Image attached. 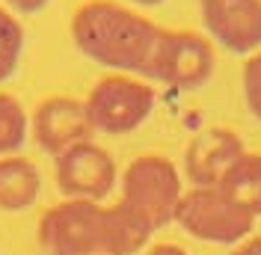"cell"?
I'll return each instance as SVG.
<instances>
[{
    "label": "cell",
    "instance_id": "cell-1",
    "mask_svg": "<svg viewBox=\"0 0 261 255\" xmlns=\"http://www.w3.org/2000/svg\"><path fill=\"white\" fill-rule=\"evenodd\" d=\"M161 27L140 9L116 0H86L71 15V42L86 60L107 71L143 74Z\"/></svg>",
    "mask_w": 261,
    "mask_h": 255
},
{
    "label": "cell",
    "instance_id": "cell-2",
    "mask_svg": "<svg viewBox=\"0 0 261 255\" xmlns=\"http://www.w3.org/2000/svg\"><path fill=\"white\" fill-rule=\"evenodd\" d=\"M217 45L205 33L184 27H161L148 60L146 78L158 80L166 89L193 92L211 80L217 68Z\"/></svg>",
    "mask_w": 261,
    "mask_h": 255
},
{
    "label": "cell",
    "instance_id": "cell-3",
    "mask_svg": "<svg viewBox=\"0 0 261 255\" xmlns=\"http://www.w3.org/2000/svg\"><path fill=\"white\" fill-rule=\"evenodd\" d=\"M122 199L130 211H137L154 232L175 223V211L184 196V181L175 163L163 155H140L119 175Z\"/></svg>",
    "mask_w": 261,
    "mask_h": 255
},
{
    "label": "cell",
    "instance_id": "cell-4",
    "mask_svg": "<svg viewBox=\"0 0 261 255\" xmlns=\"http://www.w3.org/2000/svg\"><path fill=\"white\" fill-rule=\"evenodd\" d=\"M255 220L258 217L234 202L223 187H190L175 211V223L184 235L214 246H238L252 235Z\"/></svg>",
    "mask_w": 261,
    "mask_h": 255
},
{
    "label": "cell",
    "instance_id": "cell-5",
    "mask_svg": "<svg viewBox=\"0 0 261 255\" xmlns=\"http://www.w3.org/2000/svg\"><path fill=\"white\" fill-rule=\"evenodd\" d=\"M92 131L122 137L148 122V116L154 113L158 95L143 78L137 74H119L110 71L89 89V95L83 98Z\"/></svg>",
    "mask_w": 261,
    "mask_h": 255
},
{
    "label": "cell",
    "instance_id": "cell-6",
    "mask_svg": "<svg viewBox=\"0 0 261 255\" xmlns=\"http://www.w3.org/2000/svg\"><path fill=\"white\" fill-rule=\"evenodd\" d=\"M39 246L48 255H95L101 252L104 205L86 199H63L39 220Z\"/></svg>",
    "mask_w": 261,
    "mask_h": 255
},
{
    "label": "cell",
    "instance_id": "cell-7",
    "mask_svg": "<svg viewBox=\"0 0 261 255\" xmlns=\"http://www.w3.org/2000/svg\"><path fill=\"white\" fill-rule=\"evenodd\" d=\"M54 178L65 199L101 202L116 190L119 166L104 145L86 140L54 158Z\"/></svg>",
    "mask_w": 261,
    "mask_h": 255
},
{
    "label": "cell",
    "instance_id": "cell-8",
    "mask_svg": "<svg viewBox=\"0 0 261 255\" xmlns=\"http://www.w3.org/2000/svg\"><path fill=\"white\" fill-rule=\"evenodd\" d=\"M199 15L217 48L238 57L261 50V0H199Z\"/></svg>",
    "mask_w": 261,
    "mask_h": 255
},
{
    "label": "cell",
    "instance_id": "cell-9",
    "mask_svg": "<svg viewBox=\"0 0 261 255\" xmlns=\"http://www.w3.org/2000/svg\"><path fill=\"white\" fill-rule=\"evenodd\" d=\"M92 122L81 98L50 95L39 101L30 113V137L48 155H63L71 145L92 140Z\"/></svg>",
    "mask_w": 261,
    "mask_h": 255
},
{
    "label": "cell",
    "instance_id": "cell-10",
    "mask_svg": "<svg viewBox=\"0 0 261 255\" xmlns=\"http://www.w3.org/2000/svg\"><path fill=\"white\" fill-rule=\"evenodd\" d=\"M244 151V140L228 128L199 131L184 151V175L190 187H220V181Z\"/></svg>",
    "mask_w": 261,
    "mask_h": 255
},
{
    "label": "cell",
    "instance_id": "cell-11",
    "mask_svg": "<svg viewBox=\"0 0 261 255\" xmlns=\"http://www.w3.org/2000/svg\"><path fill=\"white\" fill-rule=\"evenodd\" d=\"M154 228L130 211L125 202L104 208V235H101V252L104 255H137L146 249Z\"/></svg>",
    "mask_w": 261,
    "mask_h": 255
},
{
    "label": "cell",
    "instance_id": "cell-12",
    "mask_svg": "<svg viewBox=\"0 0 261 255\" xmlns=\"http://www.w3.org/2000/svg\"><path fill=\"white\" fill-rule=\"evenodd\" d=\"M42 193V175L24 155L0 158V211H27Z\"/></svg>",
    "mask_w": 261,
    "mask_h": 255
},
{
    "label": "cell",
    "instance_id": "cell-13",
    "mask_svg": "<svg viewBox=\"0 0 261 255\" xmlns=\"http://www.w3.org/2000/svg\"><path fill=\"white\" fill-rule=\"evenodd\" d=\"M220 187L234 202H241L246 211L261 217V155L244 151L234 160V166L226 172V178L220 181Z\"/></svg>",
    "mask_w": 261,
    "mask_h": 255
},
{
    "label": "cell",
    "instance_id": "cell-14",
    "mask_svg": "<svg viewBox=\"0 0 261 255\" xmlns=\"http://www.w3.org/2000/svg\"><path fill=\"white\" fill-rule=\"evenodd\" d=\"M27 140H30V116L24 104L9 92H0V158L21 155Z\"/></svg>",
    "mask_w": 261,
    "mask_h": 255
},
{
    "label": "cell",
    "instance_id": "cell-15",
    "mask_svg": "<svg viewBox=\"0 0 261 255\" xmlns=\"http://www.w3.org/2000/svg\"><path fill=\"white\" fill-rule=\"evenodd\" d=\"M24 42H27V36H24V27H21V18L0 3V83L18 71Z\"/></svg>",
    "mask_w": 261,
    "mask_h": 255
},
{
    "label": "cell",
    "instance_id": "cell-16",
    "mask_svg": "<svg viewBox=\"0 0 261 255\" xmlns=\"http://www.w3.org/2000/svg\"><path fill=\"white\" fill-rule=\"evenodd\" d=\"M241 89H244L246 110L261 122V50L246 57L244 74H241Z\"/></svg>",
    "mask_w": 261,
    "mask_h": 255
},
{
    "label": "cell",
    "instance_id": "cell-17",
    "mask_svg": "<svg viewBox=\"0 0 261 255\" xmlns=\"http://www.w3.org/2000/svg\"><path fill=\"white\" fill-rule=\"evenodd\" d=\"M6 9H12L15 15H36L48 6L50 0H0Z\"/></svg>",
    "mask_w": 261,
    "mask_h": 255
},
{
    "label": "cell",
    "instance_id": "cell-18",
    "mask_svg": "<svg viewBox=\"0 0 261 255\" xmlns=\"http://www.w3.org/2000/svg\"><path fill=\"white\" fill-rule=\"evenodd\" d=\"M231 255H261V235H249L246 240H241Z\"/></svg>",
    "mask_w": 261,
    "mask_h": 255
},
{
    "label": "cell",
    "instance_id": "cell-19",
    "mask_svg": "<svg viewBox=\"0 0 261 255\" xmlns=\"http://www.w3.org/2000/svg\"><path fill=\"white\" fill-rule=\"evenodd\" d=\"M146 255H187L178 243H154Z\"/></svg>",
    "mask_w": 261,
    "mask_h": 255
},
{
    "label": "cell",
    "instance_id": "cell-20",
    "mask_svg": "<svg viewBox=\"0 0 261 255\" xmlns=\"http://www.w3.org/2000/svg\"><path fill=\"white\" fill-rule=\"evenodd\" d=\"M130 3H137V6H158L163 0H130Z\"/></svg>",
    "mask_w": 261,
    "mask_h": 255
},
{
    "label": "cell",
    "instance_id": "cell-21",
    "mask_svg": "<svg viewBox=\"0 0 261 255\" xmlns=\"http://www.w3.org/2000/svg\"><path fill=\"white\" fill-rule=\"evenodd\" d=\"M95 255H104V252H95Z\"/></svg>",
    "mask_w": 261,
    "mask_h": 255
}]
</instances>
